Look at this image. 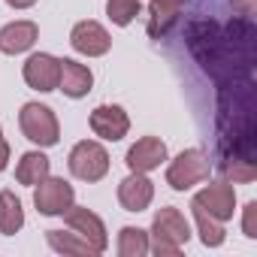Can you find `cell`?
<instances>
[{"label":"cell","instance_id":"cell-1","mask_svg":"<svg viewBox=\"0 0 257 257\" xmlns=\"http://www.w3.org/2000/svg\"><path fill=\"white\" fill-rule=\"evenodd\" d=\"M254 25L251 19H233L230 25H218L215 19H197L188 25L185 40L203 70L218 82H233L251 76L254 67Z\"/></svg>","mask_w":257,"mask_h":257},{"label":"cell","instance_id":"cell-2","mask_svg":"<svg viewBox=\"0 0 257 257\" xmlns=\"http://www.w3.org/2000/svg\"><path fill=\"white\" fill-rule=\"evenodd\" d=\"M218 131H221V158H242V161L254 164L257 121H254V82H251V76H242V79L221 85Z\"/></svg>","mask_w":257,"mask_h":257},{"label":"cell","instance_id":"cell-3","mask_svg":"<svg viewBox=\"0 0 257 257\" xmlns=\"http://www.w3.org/2000/svg\"><path fill=\"white\" fill-rule=\"evenodd\" d=\"M152 233H155V245H149L158 257H179L182 245L191 239V227L185 221V215L173 206L161 209L152 221Z\"/></svg>","mask_w":257,"mask_h":257},{"label":"cell","instance_id":"cell-4","mask_svg":"<svg viewBox=\"0 0 257 257\" xmlns=\"http://www.w3.org/2000/svg\"><path fill=\"white\" fill-rule=\"evenodd\" d=\"M19 124H22V134H25L31 143L43 146V149H49V146H55V143L61 140L58 118H55V112H52L49 106H43V103H25V106H22V115H19Z\"/></svg>","mask_w":257,"mask_h":257},{"label":"cell","instance_id":"cell-5","mask_svg":"<svg viewBox=\"0 0 257 257\" xmlns=\"http://www.w3.org/2000/svg\"><path fill=\"white\" fill-rule=\"evenodd\" d=\"M70 173L82 182H100L109 173V155L100 143H76V149L70 152Z\"/></svg>","mask_w":257,"mask_h":257},{"label":"cell","instance_id":"cell-6","mask_svg":"<svg viewBox=\"0 0 257 257\" xmlns=\"http://www.w3.org/2000/svg\"><path fill=\"white\" fill-rule=\"evenodd\" d=\"M203 179H209V161H206V155L200 149L182 152L167 170V185L176 188V191H188V188L200 185Z\"/></svg>","mask_w":257,"mask_h":257},{"label":"cell","instance_id":"cell-7","mask_svg":"<svg viewBox=\"0 0 257 257\" xmlns=\"http://www.w3.org/2000/svg\"><path fill=\"white\" fill-rule=\"evenodd\" d=\"M73 185L64 182V179H52L46 176L40 182V188L34 191V203L43 215H64L70 206H73Z\"/></svg>","mask_w":257,"mask_h":257},{"label":"cell","instance_id":"cell-8","mask_svg":"<svg viewBox=\"0 0 257 257\" xmlns=\"http://www.w3.org/2000/svg\"><path fill=\"white\" fill-rule=\"evenodd\" d=\"M64 221H67V227L73 230V233H79L82 239H88L97 251H106V227H103V221L91 212V209H85V206H70L67 212H64Z\"/></svg>","mask_w":257,"mask_h":257},{"label":"cell","instance_id":"cell-9","mask_svg":"<svg viewBox=\"0 0 257 257\" xmlns=\"http://www.w3.org/2000/svg\"><path fill=\"white\" fill-rule=\"evenodd\" d=\"M58 79H61V61L58 58L40 52V55H31L25 61V82L34 91H55Z\"/></svg>","mask_w":257,"mask_h":257},{"label":"cell","instance_id":"cell-10","mask_svg":"<svg viewBox=\"0 0 257 257\" xmlns=\"http://www.w3.org/2000/svg\"><path fill=\"white\" fill-rule=\"evenodd\" d=\"M194 203H197L200 209H206L212 218L227 221V218H233V209H236V191H233V185H227V182H215V185H206V188L194 197Z\"/></svg>","mask_w":257,"mask_h":257},{"label":"cell","instance_id":"cell-11","mask_svg":"<svg viewBox=\"0 0 257 257\" xmlns=\"http://www.w3.org/2000/svg\"><path fill=\"white\" fill-rule=\"evenodd\" d=\"M70 46H73L79 55L100 58V55L109 52L112 40H109V34H106L103 25H97V22H79V25L73 28V34H70Z\"/></svg>","mask_w":257,"mask_h":257},{"label":"cell","instance_id":"cell-12","mask_svg":"<svg viewBox=\"0 0 257 257\" xmlns=\"http://www.w3.org/2000/svg\"><path fill=\"white\" fill-rule=\"evenodd\" d=\"M91 131L100 140L118 143L127 131H131V118H127V112L121 106H97L91 112Z\"/></svg>","mask_w":257,"mask_h":257},{"label":"cell","instance_id":"cell-13","mask_svg":"<svg viewBox=\"0 0 257 257\" xmlns=\"http://www.w3.org/2000/svg\"><path fill=\"white\" fill-rule=\"evenodd\" d=\"M155 197V185L146 179V173H131L118 185V203L127 212H146Z\"/></svg>","mask_w":257,"mask_h":257},{"label":"cell","instance_id":"cell-14","mask_svg":"<svg viewBox=\"0 0 257 257\" xmlns=\"http://www.w3.org/2000/svg\"><path fill=\"white\" fill-rule=\"evenodd\" d=\"M167 161V146L158 137H143L131 152H127V167L134 173H152Z\"/></svg>","mask_w":257,"mask_h":257},{"label":"cell","instance_id":"cell-15","mask_svg":"<svg viewBox=\"0 0 257 257\" xmlns=\"http://www.w3.org/2000/svg\"><path fill=\"white\" fill-rule=\"evenodd\" d=\"M91 85H94V76H91V70H88L85 64L70 61V58L61 61V79H58V88H61L67 97L79 100V97H85V94L91 91Z\"/></svg>","mask_w":257,"mask_h":257},{"label":"cell","instance_id":"cell-16","mask_svg":"<svg viewBox=\"0 0 257 257\" xmlns=\"http://www.w3.org/2000/svg\"><path fill=\"white\" fill-rule=\"evenodd\" d=\"M37 37H40V31H37L34 22H13V25H7L0 31V52L22 55L37 43Z\"/></svg>","mask_w":257,"mask_h":257},{"label":"cell","instance_id":"cell-17","mask_svg":"<svg viewBox=\"0 0 257 257\" xmlns=\"http://www.w3.org/2000/svg\"><path fill=\"white\" fill-rule=\"evenodd\" d=\"M185 7V0H152L149 4V34L152 37H164L170 34V28L176 25L179 13Z\"/></svg>","mask_w":257,"mask_h":257},{"label":"cell","instance_id":"cell-18","mask_svg":"<svg viewBox=\"0 0 257 257\" xmlns=\"http://www.w3.org/2000/svg\"><path fill=\"white\" fill-rule=\"evenodd\" d=\"M25 224V209H22V200L13 194V191H0V233L4 236H13L19 233Z\"/></svg>","mask_w":257,"mask_h":257},{"label":"cell","instance_id":"cell-19","mask_svg":"<svg viewBox=\"0 0 257 257\" xmlns=\"http://www.w3.org/2000/svg\"><path fill=\"white\" fill-rule=\"evenodd\" d=\"M46 239H49V245L55 248V251H64V254H88V257H94V254H100L88 239H82L79 233H64V230H49L46 233Z\"/></svg>","mask_w":257,"mask_h":257},{"label":"cell","instance_id":"cell-20","mask_svg":"<svg viewBox=\"0 0 257 257\" xmlns=\"http://www.w3.org/2000/svg\"><path fill=\"white\" fill-rule=\"evenodd\" d=\"M46 176H49V158L40 152H28L16 167V179L22 185H40Z\"/></svg>","mask_w":257,"mask_h":257},{"label":"cell","instance_id":"cell-21","mask_svg":"<svg viewBox=\"0 0 257 257\" xmlns=\"http://www.w3.org/2000/svg\"><path fill=\"white\" fill-rule=\"evenodd\" d=\"M118 254L121 257H143L149 254V233L140 227H124L118 233Z\"/></svg>","mask_w":257,"mask_h":257},{"label":"cell","instance_id":"cell-22","mask_svg":"<svg viewBox=\"0 0 257 257\" xmlns=\"http://www.w3.org/2000/svg\"><path fill=\"white\" fill-rule=\"evenodd\" d=\"M191 209H194V218H197V227H200V239H203V245L218 248V245L224 242V227H221V221L212 218V215H209L206 209H200L197 203H191Z\"/></svg>","mask_w":257,"mask_h":257},{"label":"cell","instance_id":"cell-23","mask_svg":"<svg viewBox=\"0 0 257 257\" xmlns=\"http://www.w3.org/2000/svg\"><path fill=\"white\" fill-rule=\"evenodd\" d=\"M218 170L224 179H233V182H254V176H257V167L242 158H221Z\"/></svg>","mask_w":257,"mask_h":257},{"label":"cell","instance_id":"cell-24","mask_svg":"<svg viewBox=\"0 0 257 257\" xmlns=\"http://www.w3.org/2000/svg\"><path fill=\"white\" fill-rule=\"evenodd\" d=\"M106 13H109V19H112L118 28H127V25L140 16V0H109V4H106Z\"/></svg>","mask_w":257,"mask_h":257},{"label":"cell","instance_id":"cell-25","mask_svg":"<svg viewBox=\"0 0 257 257\" xmlns=\"http://www.w3.org/2000/svg\"><path fill=\"white\" fill-rule=\"evenodd\" d=\"M242 230L248 239H257V203L245 206V218H242Z\"/></svg>","mask_w":257,"mask_h":257},{"label":"cell","instance_id":"cell-26","mask_svg":"<svg viewBox=\"0 0 257 257\" xmlns=\"http://www.w3.org/2000/svg\"><path fill=\"white\" fill-rule=\"evenodd\" d=\"M233 10H236L239 16L251 19V16H254V10H257V0H233Z\"/></svg>","mask_w":257,"mask_h":257},{"label":"cell","instance_id":"cell-27","mask_svg":"<svg viewBox=\"0 0 257 257\" xmlns=\"http://www.w3.org/2000/svg\"><path fill=\"white\" fill-rule=\"evenodd\" d=\"M7 164H10V146L4 140V131H0V170H7Z\"/></svg>","mask_w":257,"mask_h":257},{"label":"cell","instance_id":"cell-28","mask_svg":"<svg viewBox=\"0 0 257 257\" xmlns=\"http://www.w3.org/2000/svg\"><path fill=\"white\" fill-rule=\"evenodd\" d=\"M7 4L13 7V10H28V7H34L37 0H7Z\"/></svg>","mask_w":257,"mask_h":257}]
</instances>
